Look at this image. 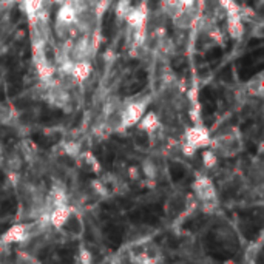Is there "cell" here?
<instances>
[{
    "label": "cell",
    "mask_w": 264,
    "mask_h": 264,
    "mask_svg": "<svg viewBox=\"0 0 264 264\" xmlns=\"http://www.w3.org/2000/svg\"><path fill=\"white\" fill-rule=\"evenodd\" d=\"M217 155L221 156H235L239 153L241 149V135L238 133L236 128H232L229 133L220 135L217 138L210 139V146H209Z\"/></svg>",
    "instance_id": "1"
},
{
    "label": "cell",
    "mask_w": 264,
    "mask_h": 264,
    "mask_svg": "<svg viewBox=\"0 0 264 264\" xmlns=\"http://www.w3.org/2000/svg\"><path fill=\"white\" fill-rule=\"evenodd\" d=\"M150 102V96H144L136 101H131L119 113V128H128L138 124V121L146 113L147 105Z\"/></svg>",
    "instance_id": "2"
},
{
    "label": "cell",
    "mask_w": 264,
    "mask_h": 264,
    "mask_svg": "<svg viewBox=\"0 0 264 264\" xmlns=\"http://www.w3.org/2000/svg\"><path fill=\"white\" fill-rule=\"evenodd\" d=\"M191 190H193V195L200 203L217 201V190H215L212 179L207 176H196V179L191 184Z\"/></svg>",
    "instance_id": "3"
},
{
    "label": "cell",
    "mask_w": 264,
    "mask_h": 264,
    "mask_svg": "<svg viewBox=\"0 0 264 264\" xmlns=\"http://www.w3.org/2000/svg\"><path fill=\"white\" fill-rule=\"evenodd\" d=\"M93 54H94V50L91 46V39H90V34L87 33L73 42V46H71L68 56L71 60L78 62V60H88Z\"/></svg>",
    "instance_id": "4"
},
{
    "label": "cell",
    "mask_w": 264,
    "mask_h": 264,
    "mask_svg": "<svg viewBox=\"0 0 264 264\" xmlns=\"http://www.w3.org/2000/svg\"><path fill=\"white\" fill-rule=\"evenodd\" d=\"M210 135L207 131V128H204L203 125H195L191 127L185 131V136H184V142L191 146L195 150H200V149H206L210 146Z\"/></svg>",
    "instance_id": "5"
},
{
    "label": "cell",
    "mask_w": 264,
    "mask_h": 264,
    "mask_svg": "<svg viewBox=\"0 0 264 264\" xmlns=\"http://www.w3.org/2000/svg\"><path fill=\"white\" fill-rule=\"evenodd\" d=\"M31 230L33 226H27V224H16L13 227H10L4 236H2V243L4 244H14V243H22L28 239L31 236Z\"/></svg>",
    "instance_id": "6"
},
{
    "label": "cell",
    "mask_w": 264,
    "mask_h": 264,
    "mask_svg": "<svg viewBox=\"0 0 264 264\" xmlns=\"http://www.w3.org/2000/svg\"><path fill=\"white\" fill-rule=\"evenodd\" d=\"M124 20L127 22V25L131 30H139V28H146V22H147V10L144 5L141 7H131L128 13L125 14Z\"/></svg>",
    "instance_id": "7"
},
{
    "label": "cell",
    "mask_w": 264,
    "mask_h": 264,
    "mask_svg": "<svg viewBox=\"0 0 264 264\" xmlns=\"http://www.w3.org/2000/svg\"><path fill=\"white\" fill-rule=\"evenodd\" d=\"M71 210L68 207V204H63V206H56L53 207V210L48 213V220H50V226L56 227V229H62L65 226V223L68 221L70 215H71Z\"/></svg>",
    "instance_id": "8"
},
{
    "label": "cell",
    "mask_w": 264,
    "mask_h": 264,
    "mask_svg": "<svg viewBox=\"0 0 264 264\" xmlns=\"http://www.w3.org/2000/svg\"><path fill=\"white\" fill-rule=\"evenodd\" d=\"M138 127L141 131L147 133V135H153L159 130L161 127V121H159V116L153 111H146L142 114V117L138 121Z\"/></svg>",
    "instance_id": "9"
},
{
    "label": "cell",
    "mask_w": 264,
    "mask_h": 264,
    "mask_svg": "<svg viewBox=\"0 0 264 264\" xmlns=\"http://www.w3.org/2000/svg\"><path fill=\"white\" fill-rule=\"evenodd\" d=\"M78 16L79 14L75 10V7L71 5L68 0H63L57 10L56 22H62V23H67V25H75V22L78 20Z\"/></svg>",
    "instance_id": "10"
},
{
    "label": "cell",
    "mask_w": 264,
    "mask_h": 264,
    "mask_svg": "<svg viewBox=\"0 0 264 264\" xmlns=\"http://www.w3.org/2000/svg\"><path fill=\"white\" fill-rule=\"evenodd\" d=\"M91 71H93V68H91V63L88 60H78L73 63V67H71L70 78H73L78 82H82V81L90 78Z\"/></svg>",
    "instance_id": "11"
},
{
    "label": "cell",
    "mask_w": 264,
    "mask_h": 264,
    "mask_svg": "<svg viewBox=\"0 0 264 264\" xmlns=\"http://www.w3.org/2000/svg\"><path fill=\"white\" fill-rule=\"evenodd\" d=\"M227 33L232 39L235 40H239L244 33H246V28H244V23H243V19L241 17H233V16H227Z\"/></svg>",
    "instance_id": "12"
},
{
    "label": "cell",
    "mask_w": 264,
    "mask_h": 264,
    "mask_svg": "<svg viewBox=\"0 0 264 264\" xmlns=\"http://www.w3.org/2000/svg\"><path fill=\"white\" fill-rule=\"evenodd\" d=\"M62 229H67V232H68L70 235H73V236H79V235H82V232H84V223H82V218L79 217L78 213L71 212L68 221L65 223V226H63Z\"/></svg>",
    "instance_id": "13"
},
{
    "label": "cell",
    "mask_w": 264,
    "mask_h": 264,
    "mask_svg": "<svg viewBox=\"0 0 264 264\" xmlns=\"http://www.w3.org/2000/svg\"><path fill=\"white\" fill-rule=\"evenodd\" d=\"M161 10H162L164 16L173 19L181 11V7H179L178 0H162V2H161Z\"/></svg>",
    "instance_id": "14"
},
{
    "label": "cell",
    "mask_w": 264,
    "mask_h": 264,
    "mask_svg": "<svg viewBox=\"0 0 264 264\" xmlns=\"http://www.w3.org/2000/svg\"><path fill=\"white\" fill-rule=\"evenodd\" d=\"M141 173L147 179L153 181V179H156V175H158V167L152 159H144L142 165H141Z\"/></svg>",
    "instance_id": "15"
},
{
    "label": "cell",
    "mask_w": 264,
    "mask_h": 264,
    "mask_svg": "<svg viewBox=\"0 0 264 264\" xmlns=\"http://www.w3.org/2000/svg\"><path fill=\"white\" fill-rule=\"evenodd\" d=\"M201 158L206 169H215V167L218 165V155L209 147H206V150L201 153Z\"/></svg>",
    "instance_id": "16"
},
{
    "label": "cell",
    "mask_w": 264,
    "mask_h": 264,
    "mask_svg": "<svg viewBox=\"0 0 264 264\" xmlns=\"http://www.w3.org/2000/svg\"><path fill=\"white\" fill-rule=\"evenodd\" d=\"M67 193H65V190H62V188H57V187H54L53 190H51V193H50V203L53 204V207H56V206H63V204H67Z\"/></svg>",
    "instance_id": "17"
},
{
    "label": "cell",
    "mask_w": 264,
    "mask_h": 264,
    "mask_svg": "<svg viewBox=\"0 0 264 264\" xmlns=\"http://www.w3.org/2000/svg\"><path fill=\"white\" fill-rule=\"evenodd\" d=\"M131 8V0H117L116 8H114V14L117 19L124 20L125 14L128 13V10Z\"/></svg>",
    "instance_id": "18"
},
{
    "label": "cell",
    "mask_w": 264,
    "mask_h": 264,
    "mask_svg": "<svg viewBox=\"0 0 264 264\" xmlns=\"http://www.w3.org/2000/svg\"><path fill=\"white\" fill-rule=\"evenodd\" d=\"M218 2L227 11V16L239 17V5H236L235 0H218Z\"/></svg>",
    "instance_id": "19"
},
{
    "label": "cell",
    "mask_w": 264,
    "mask_h": 264,
    "mask_svg": "<svg viewBox=\"0 0 264 264\" xmlns=\"http://www.w3.org/2000/svg\"><path fill=\"white\" fill-rule=\"evenodd\" d=\"M84 161H85V164L90 167L91 169V172H96V173H99L101 170H102V167H101V162L98 161V158H96L93 153H90V152H87L85 155H84Z\"/></svg>",
    "instance_id": "20"
},
{
    "label": "cell",
    "mask_w": 264,
    "mask_h": 264,
    "mask_svg": "<svg viewBox=\"0 0 264 264\" xmlns=\"http://www.w3.org/2000/svg\"><path fill=\"white\" fill-rule=\"evenodd\" d=\"M63 150H65V155H68V156H79L81 155V144L76 141H68L67 144H63Z\"/></svg>",
    "instance_id": "21"
},
{
    "label": "cell",
    "mask_w": 264,
    "mask_h": 264,
    "mask_svg": "<svg viewBox=\"0 0 264 264\" xmlns=\"http://www.w3.org/2000/svg\"><path fill=\"white\" fill-rule=\"evenodd\" d=\"M91 187H93V190L96 191V193L101 195V196H108L110 195L108 187L105 185L104 179H93L91 181Z\"/></svg>",
    "instance_id": "22"
},
{
    "label": "cell",
    "mask_w": 264,
    "mask_h": 264,
    "mask_svg": "<svg viewBox=\"0 0 264 264\" xmlns=\"http://www.w3.org/2000/svg\"><path fill=\"white\" fill-rule=\"evenodd\" d=\"M249 91H250L252 96L261 98L262 96V79H261V76H258L256 79H252V82H249Z\"/></svg>",
    "instance_id": "23"
},
{
    "label": "cell",
    "mask_w": 264,
    "mask_h": 264,
    "mask_svg": "<svg viewBox=\"0 0 264 264\" xmlns=\"http://www.w3.org/2000/svg\"><path fill=\"white\" fill-rule=\"evenodd\" d=\"M7 165L8 169L13 170V172H19L22 169V158L19 155H11L8 159H7Z\"/></svg>",
    "instance_id": "24"
},
{
    "label": "cell",
    "mask_w": 264,
    "mask_h": 264,
    "mask_svg": "<svg viewBox=\"0 0 264 264\" xmlns=\"http://www.w3.org/2000/svg\"><path fill=\"white\" fill-rule=\"evenodd\" d=\"M259 250H261V241L252 244V246L249 247V250H247L246 259H247V261H256V255L259 253Z\"/></svg>",
    "instance_id": "25"
},
{
    "label": "cell",
    "mask_w": 264,
    "mask_h": 264,
    "mask_svg": "<svg viewBox=\"0 0 264 264\" xmlns=\"http://www.w3.org/2000/svg\"><path fill=\"white\" fill-rule=\"evenodd\" d=\"M78 259H79V262H84V264H90V262L93 261L91 252H90V250H87L85 247H82V249L79 250Z\"/></svg>",
    "instance_id": "26"
},
{
    "label": "cell",
    "mask_w": 264,
    "mask_h": 264,
    "mask_svg": "<svg viewBox=\"0 0 264 264\" xmlns=\"http://www.w3.org/2000/svg\"><path fill=\"white\" fill-rule=\"evenodd\" d=\"M127 175H128L130 179L138 181V179L141 178V169H139L138 165H130V167H128V170H127Z\"/></svg>",
    "instance_id": "27"
},
{
    "label": "cell",
    "mask_w": 264,
    "mask_h": 264,
    "mask_svg": "<svg viewBox=\"0 0 264 264\" xmlns=\"http://www.w3.org/2000/svg\"><path fill=\"white\" fill-rule=\"evenodd\" d=\"M181 149H182V153H184L185 156H193V155L198 152V150H195L193 147L188 146V144H185V142L182 144V147H181Z\"/></svg>",
    "instance_id": "28"
},
{
    "label": "cell",
    "mask_w": 264,
    "mask_h": 264,
    "mask_svg": "<svg viewBox=\"0 0 264 264\" xmlns=\"http://www.w3.org/2000/svg\"><path fill=\"white\" fill-rule=\"evenodd\" d=\"M178 2H179V7H181V10H182V8L191 7V5H193V4L196 2V0H178Z\"/></svg>",
    "instance_id": "29"
},
{
    "label": "cell",
    "mask_w": 264,
    "mask_h": 264,
    "mask_svg": "<svg viewBox=\"0 0 264 264\" xmlns=\"http://www.w3.org/2000/svg\"><path fill=\"white\" fill-rule=\"evenodd\" d=\"M2 76H4V67L0 65V78H2Z\"/></svg>",
    "instance_id": "30"
}]
</instances>
